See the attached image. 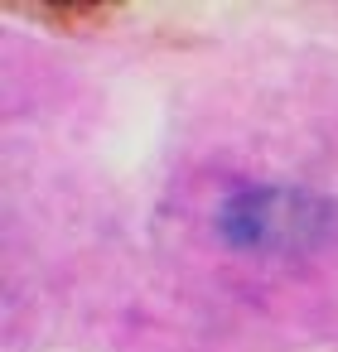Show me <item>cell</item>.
Here are the masks:
<instances>
[{
  "label": "cell",
  "instance_id": "obj_1",
  "mask_svg": "<svg viewBox=\"0 0 338 352\" xmlns=\"http://www.w3.org/2000/svg\"><path fill=\"white\" fill-rule=\"evenodd\" d=\"M319 203L290 188H242L222 203L218 222L222 236L237 246H275V241H295L304 227H314Z\"/></svg>",
  "mask_w": 338,
  "mask_h": 352
}]
</instances>
